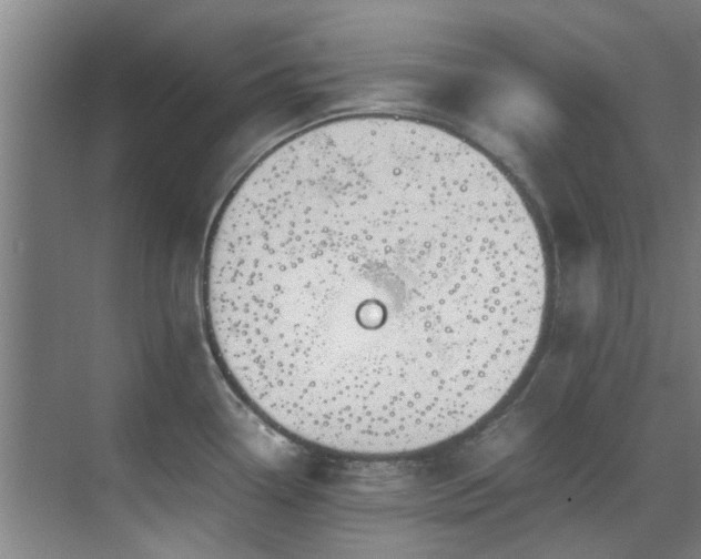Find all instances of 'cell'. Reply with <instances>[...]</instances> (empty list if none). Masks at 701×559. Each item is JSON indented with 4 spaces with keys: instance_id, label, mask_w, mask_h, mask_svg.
Segmentation results:
<instances>
[{
    "instance_id": "cell-1",
    "label": "cell",
    "mask_w": 701,
    "mask_h": 559,
    "mask_svg": "<svg viewBox=\"0 0 701 559\" xmlns=\"http://www.w3.org/2000/svg\"><path fill=\"white\" fill-rule=\"evenodd\" d=\"M535 221L482 152L419 120L326 122L262 157L210 240L203 299L237 392L295 438L427 448L510 390L540 335Z\"/></svg>"
}]
</instances>
